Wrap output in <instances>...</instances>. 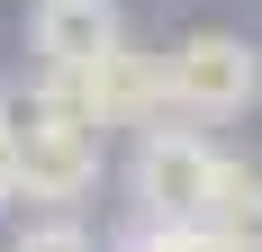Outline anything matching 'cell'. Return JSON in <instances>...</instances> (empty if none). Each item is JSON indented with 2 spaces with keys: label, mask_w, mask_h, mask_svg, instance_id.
Segmentation results:
<instances>
[{
  "label": "cell",
  "mask_w": 262,
  "mask_h": 252,
  "mask_svg": "<svg viewBox=\"0 0 262 252\" xmlns=\"http://www.w3.org/2000/svg\"><path fill=\"white\" fill-rule=\"evenodd\" d=\"M108 135L81 117L73 99H54L27 81L18 126H9V153H0V207H36V216H73L91 189H100Z\"/></svg>",
  "instance_id": "obj_1"
},
{
  "label": "cell",
  "mask_w": 262,
  "mask_h": 252,
  "mask_svg": "<svg viewBox=\"0 0 262 252\" xmlns=\"http://www.w3.org/2000/svg\"><path fill=\"white\" fill-rule=\"evenodd\" d=\"M235 180V153L217 144L208 126H145L127 153V198H136V225H208L217 198Z\"/></svg>",
  "instance_id": "obj_2"
},
{
  "label": "cell",
  "mask_w": 262,
  "mask_h": 252,
  "mask_svg": "<svg viewBox=\"0 0 262 252\" xmlns=\"http://www.w3.org/2000/svg\"><path fill=\"white\" fill-rule=\"evenodd\" d=\"M163 99L181 126H226L262 99V45L235 27H190L181 45H163Z\"/></svg>",
  "instance_id": "obj_3"
},
{
  "label": "cell",
  "mask_w": 262,
  "mask_h": 252,
  "mask_svg": "<svg viewBox=\"0 0 262 252\" xmlns=\"http://www.w3.org/2000/svg\"><path fill=\"white\" fill-rule=\"evenodd\" d=\"M36 90H54V99H73L81 117L100 126H163L172 117V99H163V54H145V45H118V54H100L91 72H36Z\"/></svg>",
  "instance_id": "obj_4"
},
{
  "label": "cell",
  "mask_w": 262,
  "mask_h": 252,
  "mask_svg": "<svg viewBox=\"0 0 262 252\" xmlns=\"http://www.w3.org/2000/svg\"><path fill=\"white\" fill-rule=\"evenodd\" d=\"M127 45V9L118 0H36L27 9V54L36 72H91L100 54Z\"/></svg>",
  "instance_id": "obj_5"
},
{
  "label": "cell",
  "mask_w": 262,
  "mask_h": 252,
  "mask_svg": "<svg viewBox=\"0 0 262 252\" xmlns=\"http://www.w3.org/2000/svg\"><path fill=\"white\" fill-rule=\"evenodd\" d=\"M208 234L226 252H262V171L235 162V180H226V198H217V216H208Z\"/></svg>",
  "instance_id": "obj_6"
},
{
  "label": "cell",
  "mask_w": 262,
  "mask_h": 252,
  "mask_svg": "<svg viewBox=\"0 0 262 252\" xmlns=\"http://www.w3.org/2000/svg\"><path fill=\"white\" fill-rule=\"evenodd\" d=\"M9 252H108V243L81 225V216H27V225L9 234Z\"/></svg>",
  "instance_id": "obj_7"
},
{
  "label": "cell",
  "mask_w": 262,
  "mask_h": 252,
  "mask_svg": "<svg viewBox=\"0 0 262 252\" xmlns=\"http://www.w3.org/2000/svg\"><path fill=\"white\" fill-rule=\"evenodd\" d=\"M108 252H226L208 225H127Z\"/></svg>",
  "instance_id": "obj_8"
},
{
  "label": "cell",
  "mask_w": 262,
  "mask_h": 252,
  "mask_svg": "<svg viewBox=\"0 0 262 252\" xmlns=\"http://www.w3.org/2000/svg\"><path fill=\"white\" fill-rule=\"evenodd\" d=\"M9 126H18V90L0 81V153H9Z\"/></svg>",
  "instance_id": "obj_9"
}]
</instances>
